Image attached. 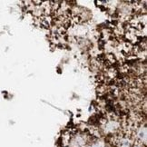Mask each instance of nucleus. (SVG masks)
Here are the masks:
<instances>
[{"label": "nucleus", "instance_id": "obj_1", "mask_svg": "<svg viewBox=\"0 0 147 147\" xmlns=\"http://www.w3.org/2000/svg\"><path fill=\"white\" fill-rule=\"evenodd\" d=\"M86 144L87 140L84 134H76L70 140L69 147H86Z\"/></svg>", "mask_w": 147, "mask_h": 147}, {"label": "nucleus", "instance_id": "obj_4", "mask_svg": "<svg viewBox=\"0 0 147 147\" xmlns=\"http://www.w3.org/2000/svg\"><path fill=\"white\" fill-rule=\"evenodd\" d=\"M117 146L118 147H132L133 143L131 139L128 137H121L117 142Z\"/></svg>", "mask_w": 147, "mask_h": 147}, {"label": "nucleus", "instance_id": "obj_5", "mask_svg": "<svg viewBox=\"0 0 147 147\" xmlns=\"http://www.w3.org/2000/svg\"><path fill=\"white\" fill-rule=\"evenodd\" d=\"M87 147H106V145L102 141H97V142H94L91 144H89Z\"/></svg>", "mask_w": 147, "mask_h": 147}, {"label": "nucleus", "instance_id": "obj_6", "mask_svg": "<svg viewBox=\"0 0 147 147\" xmlns=\"http://www.w3.org/2000/svg\"><path fill=\"white\" fill-rule=\"evenodd\" d=\"M132 147H145V145L140 144V143H137V144H134Z\"/></svg>", "mask_w": 147, "mask_h": 147}, {"label": "nucleus", "instance_id": "obj_3", "mask_svg": "<svg viewBox=\"0 0 147 147\" xmlns=\"http://www.w3.org/2000/svg\"><path fill=\"white\" fill-rule=\"evenodd\" d=\"M119 127V123L115 121H110L108 122L105 126V131L107 134H111V133H114L115 132L116 130Z\"/></svg>", "mask_w": 147, "mask_h": 147}, {"label": "nucleus", "instance_id": "obj_2", "mask_svg": "<svg viewBox=\"0 0 147 147\" xmlns=\"http://www.w3.org/2000/svg\"><path fill=\"white\" fill-rule=\"evenodd\" d=\"M136 139L138 140V142L142 144H146V139H147V130L145 126L140 127L137 132H136Z\"/></svg>", "mask_w": 147, "mask_h": 147}]
</instances>
